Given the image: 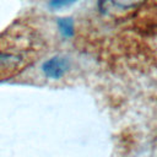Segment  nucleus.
<instances>
[{
  "mask_svg": "<svg viewBox=\"0 0 157 157\" xmlns=\"http://www.w3.org/2000/svg\"><path fill=\"white\" fill-rule=\"evenodd\" d=\"M42 72L47 78L59 80L70 70V60L63 55H54L42 64Z\"/></svg>",
  "mask_w": 157,
  "mask_h": 157,
  "instance_id": "f257e3e1",
  "label": "nucleus"
},
{
  "mask_svg": "<svg viewBox=\"0 0 157 157\" xmlns=\"http://www.w3.org/2000/svg\"><path fill=\"white\" fill-rule=\"evenodd\" d=\"M144 0H101L99 9L102 11L108 10H129L136 7Z\"/></svg>",
  "mask_w": 157,
  "mask_h": 157,
  "instance_id": "f03ea898",
  "label": "nucleus"
},
{
  "mask_svg": "<svg viewBox=\"0 0 157 157\" xmlns=\"http://www.w3.org/2000/svg\"><path fill=\"white\" fill-rule=\"evenodd\" d=\"M58 29L65 38H71L75 34V23L71 17H60L56 21Z\"/></svg>",
  "mask_w": 157,
  "mask_h": 157,
  "instance_id": "7ed1b4c3",
  "label": "nucleus"
},
{
  "mask_svg": "<svg viewBox=\"0 0 157 157\" xmlns=\"http://www.w3.org/2000/svg\"><path fill=\"white\" fill-rule=\"evenodd\" d=\"M76 1L77 0H50L49 5L53 9H61V7H65V6H69V5L74 4Z\"/></svg>",
  "mask_w": 157,
  "mask_h": 157,
  "instance_id": "20e7f679",
  "label": "nucleus"
}]
</instances>
